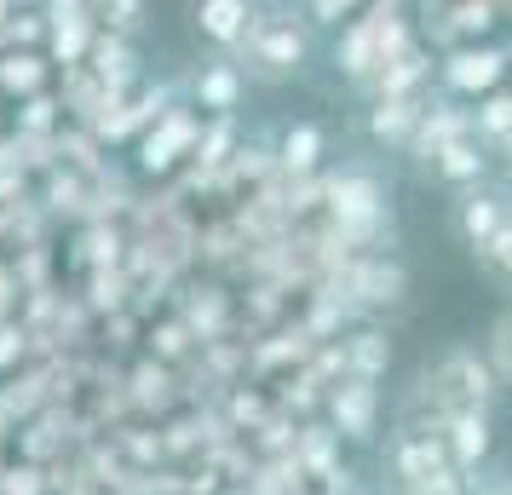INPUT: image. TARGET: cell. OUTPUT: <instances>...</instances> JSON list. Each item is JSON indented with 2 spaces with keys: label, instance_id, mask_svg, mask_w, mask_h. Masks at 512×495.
<instances>
[{
  "label": "cell",
  "instance_id": "cell-40",
  "mask_svg": "<svg viewBox=\"0 0 512 495\" xmlns=\"http://www.w3.org/2000/svg\"><path fill=\"white\" fill-rule=\"evenodd\" d=\"M248 495H305L311 490V478L300 472V461L294 455H282V461H259L254 472H248V484H242Z\"/></svg>",
  "mask_w": 512,
  "mask_h": 495
},
{
  "label": "cell",
  "instance_id": "cell-27",
  "mask_svg": "<svg viewBox=\"0 0 512 495\" xmlns=\"http://www.w3.org/2000/svg\"><path fill=\"white\" fill-rule=\"evenodd\" d=\"M52 81H58V70H52L47 52H24V47L0 52V98L6 104H18L29 93H47Z\"/></svg>",
  "mask_w": 512,
  "mask_h": 495
},
{
  "label": "cell",
  "instance_id": "cell-44",
  "mask_svg": "<svg viewBox=\"0 0 512 495\" xmlns=\"http://www.w3.org/2000/svg\"><path fill=\"white\" fill-rule=\"evenodd\" d=\"M64 127V104H58V93H29L12 104V133H58Z\"/></svg>",
  "mask_w": 512,
  "mask_h": 495
},
{
  "label": "cell",
  "instance_id": "cell-62",
  "mask_svg": "<svg viewBox=\"0 0 512 495\" xmlns=\"http://www.w3.org/2000/svg\"><path fill=\"white\" fill-rule=\"evenodd\" d=\"M501 47H507V64H512V41H501Z\"/></svg>",
  "mask_w": 512,
  "mask_h": 495
},
{
  "label": "cell",
  "instance_id": "cell-13",
  "mask_svg": "<svg viewBox=\"0 0 512 495\" xmlns=\"http://www.w3.org/2000/svg\"><path fill=\"white\" fill-rule=\"evenodd\" d=\"M449 219H455V236H461L466 248H484L489 236L512 219V190L501 185V179L455 190V213H449Z\"/></svg>",
  "mask_w": 512,
  "mask_h": 495
},
{
  "label": "cell",
  "instance_id": "cell-24",
  "mask_svg": "<svg viewBox=\"0 0 512 495\" xmlns=\"http://www.w3.org/2000/svg\"><path fill=\"white\" fill-rule=\"evenodd\" d=\"M248 18H254V0H190V29L213 52H236V41L248 35Z\"/></svg>",
  "mask_w": 512,
  "mask_h": 495
},
{
  "label": "cell",
  "instance_id": "cell-10",
  "mask_svg": "<svg viewBox=\"0 0 512 495\" xmlns=\"http://www.w3.org/2000/svg\"><path fill=\"white\" fill-rule=\"evenodd\" d=\"M455 139H472V104H461V98H449V93H432L415 121V133H409V144H403V156H409L415 173H426L432 156Z\"/></svg>",
  "mask_w": 512,
  "mask_h": 495
},
{
  "label": "cell",
  "instance_id": "cell-50",
  "mask_svg": "<svg viewBox=\"0 0 512 495\" xmlns=\"http://www.w3.org/2000/svg\"><path fill=\"white\" fill-rule=\"evenodd\" d=\"M24 363H29V334H24V323H18V317H0V380L18 375Z\"/></svg>",
  "mask_w": 512,
  "mask_h": 495
},
{
  "label": "cell",
  "instance_id": "cell-9",
  "mask_svg": "<svg viewBox=\"0 0 512 495\" xmlns=\"http://www.w3.org/2000/svg\"><path fill=\"white\" fill-rule=\"evenodd\" d=\"M185 98V81L179 75H162V81H144L139 93H127L121 98V110H116V121H110V133H104V150H133V144L156 127V121L173 110Z\"/></svg>",
  "mask_w": 512,
  "mask_h": 495
},
{
  "label": "cell",
  "instance_id": "cell-1",
  "mask_svg": "<svg viewBox=\"0 0 512 495\" xmlns=\"http://www.w3.org/2000/svg\"><path fill=\"white\" fill-rule=\"evenodd\" d=\"M311 231H317L328 260L397 248V202L380 162L346 156L340 167H323V213L311 219Z\"/></svg>",
  "mask_w": 512,
  "mask_h": 495
},
{
  "label": "cell",
  "instance_id": "cell-5",
  "mask_svg": "<svg viewBox=\"0 0 512 495\" xmlns=\"http://www.w3.org/2000/svg\"><path fill=\"white\" fill-rule=\"evenodd\" d=\"M202 121H208V116H202L190 98H179V104H173V110H167V116L156 121L139 144H133V173H139V179H156V185H162V179H173V173L196 156Z\"/></svg>",
  "mask_w": 512,
  "mask_h": 495
},
{
  "label": "cell",
  "instance_id": "cell-60",
  "mask_svg": "<svg viewBox=\"0 0 512 495\" xmlns=\"http://www.w3.org/2000/svg\"><path fill=\"white\" fill-rule=\"evenodd\" d=\"M12 6H47V0H12Z\"/></svg>",
  "mask_w": 512,
  "mask_h": 495
},
{
  "label": "cell",
  "instance_id": "cell-28",
  "mask_svg": "<svg viewBox=\"0 0 512 495\" xmlns=\"http://www.w3.org/2000/svg\"><path fill=\"white\" fill-rule=\"evenodd\" d=\"M294 461H300V472L317 484V478H328V472L346 461V444H340V432L317 415V421H300V432H294Z\"/></svg>",
  "mask_w": 512,
  "mask_h": 495
},
{
  "label": "cell",
  "instance_id": "cell-17",
  "mask_svg": "<svg viewBox=\"0 0 512 495\" xmlns=\"http://www.w3.org/2000/svg\"><path fill=\"white\" fill-rule=\"evenodd\" d=\"M392 363H397L392 323H351L340 334V369H346V380H386Z\"/></svg>",
  "mask_w": 512,
  "mask_h": 495
},
{
  "label": "cell",
  "instance_id": "cell-39",
  "mask_svg": "<svg viewBox=\"0 0 512 495\" xmlns=\"http://www.w3.org/2000/svg\"><path fill=\"white\" fill-rule=\"evenodd\" d=\"M6 260H12V271H18V288H24V294L64 283V271H58V248H52V242H35V248H12Z\"/></svg>",
  "mask_w": 512,
  "mask_h": 495
},
{
  "label": "cell",
  "instance_id": "cell-36",
  "mask_svg": "<svg viewBox=\"0 0 512 495\" xmlns=\"http://www.w3.org/2000/svg\"><path fill=\"white\" fill-rule=\"evenodd\" d=\"M323 398H328V386L311 380L305 369L271 380V403H277L282 415H294V421H317V415H323Z\"/></svg>",
  "mask_w": 512,
  "mask_h": 495
},
{
  "label": "cell",
  "instance_id": "cell-2",
  "mask_svg": "<svg viewBox=\"0 0 512 495\" xmlns=\"http://www.w3.org/2000/svg\"><path fill=\"white\" fill-rule=\"evenodd\" d=\"M225 58L242 70L248 87H294L317 58V29L305 24L300 0H259L248 35Z\"/></svg>",
  "mask_w": 512,
  "mask_h": 495
},
{
  "label": "cell",
  "instance_id": "cell-23",
  "mask_svg": "<svg viewBox=\"0 0 512 495\" xmlns=\"http://www.w3.org/2000/svg\"><path fill=\"white\" fill-rule=\"evenodd\" d=\"M328 167V127L323 121H282L277 127V173H323Z\"/></svg>",
  "mask_w": 512,
  "mask_h": 495
},
{
  "label": "cell",
  "instance_id": "cell-63",
  "mask_svg": "<svg viewBox=\"0 0 512 495\" xmlns=\"http://www.w3.org/2000/svg\"><path fill=\"white\" fill-rule=\"evenodd\" d=\"M495 6H501V0H495Z\"/></svg>",
  "mask_w": 512,
  "mask_h": 495
},
{
  "label": "cell",
  "instance_id": "cell-15",
  "mask_svg": "<svg viewBox=\"0 0 512 495\" xmlns=\"http://www.w3.org/2000/svg\"><path fill=\"white\" fill-rule=\"evenodd\" d=\"M179 81H185V98L202 110V116H242L248 81H242V70H236L225 52L208 58V64H196V70H185Z\"/></svg>",
  "mask_w": 512,
  "mask_h": 495
},
{
  "label": "cell",
  "instance_id": "cell-61",
  "mask_svg": "<svg viewBox=\"0 0 512 495\" xmlns=\"http://www.w3.org/2000/svg\"><path fill=\"white\" fill-rule=\"evenodd\" d=\"M305 495H328V490H317V484H311V490H305Z\"/></svg>",
  "mask_w": 512,
  "mask_h": 495
},
{
  "label": "cell",
  "instance_id": "cell-19",
  "mask_svg": "<svg viewBox=\"0 0 512 495\" xmlns=\"http://www.w3.org/2000/svg\"><path fill=\"white\" fill-rule=\"evenodd\" d=\"M438 438H443V449H449L455 472H484L489 455H495V415H489V409H461V415L443 421Z\"/></svg>",
  "mask_w": 512,
  "mask_h": 495
},
{
  "label": "cell",
  "instance_id": "cell-7",
  "mask_svg": "<svg viewBox=\"0 0 512 495\" xmlns=\"http://www.w3.org/2000/svg\"><path fill=\"white\" fill-rule=\"evenodd\" d=\"M507 81H512V64H507L501 41H461V47H449L438 58V93L461 98V104L495 93Z\"/></svg>",
  "mask_w": 512,
  "mask_h": 495
},
{
  "label": "cell",
  "instance_id": "cell-22",
  "mask_svg": "<svg viewBox=\"0 0 512 495\" xmlns=\"http://www.w3.org/2000/svg\"><path fill=\"white\" fill-rule=\"evenodd\" d=\"M426 98H432V93H426ZM426 98H380V104H363V139H369L374 150L403 156V144H409V133H415Z\"/></svg>",
  "mask_w": 512,
  "mask_h": 495
},
{
  "label": "cell",
  "instance_id": "cell-42",
  "mask_svg": "<svg viewBox=\"0 0 512 495\" xmlns=\"http://www.w3.org/2000/svg\"><path fill=\"white\" fill-rule=\"evenodd\" d=\"M58 162L93 179L98 167L110 162V150L98 144V133H87V127H75V121H64V127H58Z\"/></svg>",
  "mask_w": 512,
  "mask_h": 495
},
{
  "label": "cell",
  "instance_id": "cell-29",
  "mask_svg": "<svg viewBox=\"0 0 512 495\" xmlns=\"http://www.w3.org/2000/svg\"><path fill=\"white\" fill-rule=\"evenodd\" d=\"M144 352L156 357V363H173V369H185L190 357L202 352V340L190 334V323L179 311H162V317H150L144 323Z\"/></svg>",
  "mask_w": 512,
  "mask_h": 495
},
{
  "label": "cell",
  "instance_id": "cell-53",
  "mask_svg": "<svg viewBox=\"0 0 512 495\" xmlns=\"http://www.w3.org/2000/svg\"><path fill=\"white\" fill-rule=\"evenodd\" d=\"M495 173H501V185L512 190V133L501 144H495Z\"/></svg>",
  "mask_w": 512,
  "mask_h": 495
},
{
  "label": "cell",
  "instance_id": "cell-11",
  "mask_svg": "<svg viewBox=\"0 0 512 495\" xmlns=\"http://www.w3.org/2000/svg\"><path fill=\"white\" fill-rule=\"evenodd\" d=\"M127 398H133V415L139 421H162L173 409H185V375L173 363H156L150 352L127 357Z\"/></svg>",
  "mask_w": 512,
  "mask_h": 495
},
{
  "label": "cell",
  "instance_id": "cell-8",
  "mask_svg": "<svg viewBox=\"0 0 512 495\" xmlns=\"http://www.w3.org/2000/svg\"><path fill=\"white\" fill-rule=\"evenodd\" d=\"M167 311H179L202 346L208 340H225V334H236V283L213 277V271H190Z\"/></svg>",
  "mask_w": 512,
  "mask_h": 495
},
{
  "label": "cell",
  "instance_id": "cell-6",
  "mask_svg": "<svg viewBox=\"0 0 512 495\" xmlns=\"http://www.w3.org/2000/svg\"><path fill=\"white\" fill-rule=\"evenodd\" d=\"M323 421L340 432L346 449H374L386 432V392L380 380H334L323 398Z\"/></svg>",
  "mask_w": 512,
  "mask_h": 495
},
{
  "label": "cell",
  "instance_id": "cell-4",
  "mask_svg": "<svg viewBox=\"0 0 512 495\" xmlns=\"http://www.w3.org/2000/svg\"><path fill=\"white\" fill-rule=\"evenodd\" d=\"M380 467H386V490L392 495H449L461 490L466 472H455L443 438L432 432H415V426H386L380 438Z\"/></svg>",
  "mask_w": 512,
  "mask_h": 495
},
{
  "label": "cell",
  "instance_id": "cell-43",
  "mask_svg": "<svg viewBox=\"0 0 512 495\" xmlns=\"http://www.w3.org/2000/svg\"><path fill=\"white\" fill-rule=\"evenodd\" d=\"M294 432H300V421L282 415L277 403H271V415L248 432V449H254L259 461H282V455H294Z\"/></svg>",
  "mask_w": 512,
  "mask_h": 495
},
{
  "label": "cell",
  "instance_id": "cell-12",
  "mask_svg": "<svg viewBox=\"0 0 512 495\" xmlns=\"http://www.w3.org/2000/svg\"><path fill=\"white\" fill-rule=\"evenodd\" d=\"M127 260V225L121 219H87V225H70L64 236V254H58V271H70L75 283L98 271V265H121Z\"/></svg>",
  "mask_w": 512,
  "mask_h": 495
},
{
  "label": "cell",
  "instance_id": "cell-54",
  "mask_svg": "<svg viewBox=\"0 0 512 495\" xmlns=\"http://www.w3.org/2000/svg\"><path fill=\"white\" fill-rule=\"evenodd\" d=\"M12 12H18V6H12V0H0V52L12 47V41H6V29H12Z\"/></svg>",
  "mask_w": 512,
  "mask_h": 495
},
{
  "label": "cell",
  "instance_id": "cell-37",
  "mask_svg": "<svg viewBox=\"0 0 512 495\" xmlns=\"http://www.w3.org/2000/svg\"><path fill=\"white\" fill-rule=\"evenodd\" d=\"M236 144H242V116H208L202 121V139H196V156L190 167H225L236 156Z\"/></svg>",
  "mask_w": 512,
  "mask_h": 495
},
{
  "label": "cell",
  "instance_id": "cell-56",
  "mask_svg": "<svg viewBox=\"0 0 512 495\" xmlns=\"http://www.w3.org/2000/svg\"><path fill=\"white\" fill-rule=\"evenodd\" d=\"M351 495H392V490H386V478H380V484H369V478H363V484H357Z\"/></svg>",
  "mask_w": 512,
  "mask_h": 495
},
{
  "label": "cell",
  "instance_id": "cell-26",
  "mask_svg": "<svg viewBox=\"0 0 512 495\" xmlns=\"http://www.w3.org/2000/svg\"><path fill=\"white\" fill-rule=\"evenodd\" d=\"M277 173V127H259V133H242V144H236V156L225 162V179H231L242 196L254 185H265Z\"/></svg>",
  "mask_w": 512,
  "mask_h": 495
},
{
  "label": "cell",
  "instance_id": "cell-58",
  "mask_svg": "<svg viewBox=\"0 0 512 495\" xmlns=\"http://www.w3.org/2000/svg\"><path fill=\"white\" fill-rule=\"evenodd\" d=\"M219 495H248V490H242V484H225V490H219Z\"/></svg>",
  "mask_w": 512,
  "mask_h": 495
},
{
  "label": "cell",
  "instance_id": "cell-20",
  "mask_svg": "<svg viewBox=\"0 0 512 495\" xmlns=\"http://www.w3.org/2000/svg\"><path fill=\"white\" fill-rule=\"evenodd\" d=\"M248 254V236L236 225L231 208H208L202 213V231H196V271H213V277H231Z\"/></svg>",
  "mask_w": 512,
  "mask_h": 495
},
{
  "label": "cell",
  "instance_id": "cell-3",
  "mask_svg": "<svg viewBox=\"0 0 512 495\" xmlns=\"http://www.w3.org/2000/svg\"><path fill=\"white\" fill-rule=\"evenodd\" d=\"M415 18H409V6H386V0H369L351 24L334 29V47H328V64L334 75L346 81L351 93H363L374 75L386 70L392 58L415 47Z\"/></svg>",
  "mask_w": 512,
  "mask_h": 495
},
{
  "label": "cell",
  "instance_id": "cell-32",
  "mask_svg": "<svg viewBox=\"0 0 512 495\" xmlns=\"http://www.w3.org/2000/svg\"><path fill=\"white\" fill-rule=\"evenodd\" d=\"M75 294L87 300L93 317H110V311H127V300H133V277H127V265H98V271H87V277L75 283Z\"/></svg>",
  "mask_w": 512,
  "mask_h": 495
},
{
  "label": "cell",
  "instance_id": "cell-25",
  "mask_svg": "<svg viewBox=\"0 0 512 495\" xmlns=\"http://www.w3.org/2000/svg\"><path fill=\"white\" fill-rule=\"evenodd\" d=\"M35 202L52 213V225H87V173L58 162L35 179Z\"/></svg>",
  "mask_w": 512,
  "mask_h": 495
},
{
  "label": "cell",
  "instance_id": "cell-51",
  "mask_svg": "<svg viewBox=\"0 0 512 495\" xmlns=\"http://www.w3.org/2000/svg\"><path fill=\"white\" fill-rule=\"evenodd\" d=\"M0 495H52V472L12 455V467H6V490Z\"/></svg>",
  "mask_w": 512,
  "mask_h": 495
},
{
  "label": "cell",
  "instance_id": "cell-57",
  "mask_svg": "<svg viewBox=\"0 0 512 495\" xmlns=\"http://www.w3.org/2000/svg\"><path fill=\"white\" fill-rule=\"evenodd\" d=\"M6 110H12V104H6V98H0V133H6V127H12V121H6Z\"/></svg>",
  "mask_w": 512,
  "mask_h": 495
},
{
  "label": "cell",
  "instance_id": "cell-48",
  "mask_svg": "<svg viewBox=\"0 0 512 495\" xmlns=\"http://www.w3.org/2000/svg\"><path fill=\"white\" fill-rule=\"evenodd\" d=\"M47 35H52V24H47V12H41V6H18V12H12V29H6V41H12V47L47 52ZM12 47H6V52H12Z\"/></svg>",
  "mask_w": 512,
  "mask_h": 495
},
{
  "label": "cell",
  "instance_id": "cell-16",
  "mask_svg": "<svg viewBox=\"0 0 512 495\" xmlns=\"http://www.w3.org/2000/svg\"><path fill=\"white\" fill-rule=\"evenodd\" d=\"M87 70L104 81V93H139L144 81H150V70H144V41H127V35H104L98 29V41L93 52H87Z\"/></svg>",
  "mask_w": 512,
  "mask_h": 495
},
{
  "label": "cell",
  "instance_id": "cell-18",
  "mask_svg": "<svg viewBox=\"0 0 512 495\" xmlns=\"http://www.w3.org/2000/svg\"><path fill=\"white\" fill-rule=\"evenodd\" d=\"M432 81H438V52H426L415 41L403 58H392L386 70L374 75L357 98H363V104H380V98H426L432 93Z\"/></svg>",
  "mask_w": 512,
  "mask_h": 495
},
{
  "label": "cell",
  "instance_id": "cell-14",
  "mask_svg": "<svg viewBox=\"0 0 512 495\" xmlns=\"http://www.w3.org/2000/svg\"><path fill=\"white\" fill-rule=\"evenodd\" d=\"M317 346H323V340H311V334L300 329V317H288V323H277L271 334H259L254 346H248V380L271 386V380L294 375Z\"/></svg>",
  "mask_w": 512,
  "mask_h": 495
},
{
  "label": "cell",
  "instance_id": "cell-30",
  "mask_svg": "<svg viewBox=\"0 0 512 495\" xmlns=\"http://www.w3.org/2000/svg\"><path fill=\"white\" fill-rule=\"evenodd\" d=\"M110 444H116V455L127 461L133 472H156V467H167V449H162V432H156V421H121V426H110L104 432Z\"/></svg>",
  "mask_w": 512,
  "mask_h": 495
},
{
  "label": "cell",
  "instance_id": "cell-47",
  "mask_svg": "<svg viewBox=\"0 0 512 495\" xmlns=\"http://www.w3.org/2000/svg\"><path fill=\"white\" fill-rule=\"evenodd\" d=\"M472 260H478V271H484L489 283L512 288V219H507L495 236H489L484 248H472Z\"/></svg>",
  "mask_w": 512,
  "mask_h": 495
},
{
  "label": "cell",
  "instance_id": "cell-33",
  "mask_svg": "<svg viewBox=\"0 0 512 495\" xmlns=\"http://www.w3.org/2000/svg\"><path fill=\"white\" fill-rule=\"evenodd\" d=\"M93 41H98V24L87 18V12H75V18H52V35H47V58H52V70L87 64Z\"/></svg>",
  "mask_w": 512,
  "mask_h": 495
},
{
  "label": "cell",
  "instance_id": "cell-46",
  "mask_svg": "<svg viewBox=\"0 0 512 495\" xmlns=\"http://www.w3.org/2000/svg\"><path fill=\"white\" fill-rule=\"evenodd\" d=\"M12 156L29 179H41L58 167V133H12Z\"/></svg>",
  "mask_w": 512,
  "mask_h": 495
},
{
  "label": "cell",
  "instance_id": "cell-55",
  "mask_svg": "<svg viewBox=\"0 0 512 495\" xmlns=\"http://www.w3.org/2000/svg\"><path fill=\"white\" fill-rule=\"evenodd\" d=\"M489 495H512V467L507 472H489Z\"/></svg>",
  "mask_w": 512,
  "mask_h": 495
},
{
  "label": "cell",
  "instance_id": "cell-38",
  "mask_svg": "<svg viewBox=\"0 0 512 495\" xmlns=\"http://www.w3.org/2000/svg\"><path fill=\"white\" fill-rule=\"evenodd\" d=\"M472 133H478V144H489V150L512 133V81L495 87V93H484V98H472Z\"/></svg>",
  "mask_w": 512,
  "mask_h": 495
},
{
  "label": "cell",
  "instance_id": "cell-52",
  "mask_svg": "<svg viewBox=\"0 0 512 495\" xmlns=\"http://www.w3.org/2000/svg\"><path fill=\"white\" fill-rule=\"evenodd\" d=\"M18 306H24V288H18V271H12V260L0 254V317H18Z\"/></svg>",
  "mask_w": 512,
  "mask_h": 495
},
{
  "label": "cell",
  "instance_id": "cell-45",
  "mask_svg": "<svg viewBox=\"0 0 512 495\" xmlns=\"http://www.w3.org/2000/svg\"><path fill=\"white\" fill-rule=\"evenodd\" d=\"M484 357H489V369H495V380H501V392L512 398V300L495 311V323H489Z\"/></svg>",
  "mask_w": 512,
  "mask_h": 495
},
{
  "label": "cell",
  "instance_id": "cell-59",
  "mask_svg": "<svg viewBox=\"0 0 512 495\" xmlns=\"http://www.w3.org/2000/svg\"><path fill=\"white\" fill-rule=\"evenodd\" d=\"M501 18H507V24H512V0H501Z\"/></svg>",
  "mask_w": 512,
  "mask_h": 495
},
{
  "label": "cell",
  "instance_id": "cell-41",
  "mask_svg": "<svg viewBox=\"0 0 512 495\" xmlns=\"http://www.w3.org/2000/svg\"><path fill=\"white\" fill-rule=\"evenodd\" d=\"M449 24H455V41H495L507 18L495 0H449Z\"/></svg>",
  "mask_w": 512,
  "mask_h": 495
},
{
  "label": "cell",
  "instance_id": "cell-31",
  "mask_svg": "<svg viewBox=\"0 0 512 495\" xmlns=\"http://www.w3.org/2000/svg\"><path fill=\"white\" fill-rule=\"evenodd\" d=\"M213 403H219V415L231 421L236 438H248V432L271 415V386H259V380H236V386H225V392H213Z\"/></svg>",
  "mask_w": 512,
  "mask_h": 495
},
{
  "label": "cell",
  "instance_id": "cell-35",
  "mask_svg": "<svg viewBox=\"0 0 512 495\" xmlns=\"http://www.w3.org/2000/svg\"><path fill=\"white\" fill-rule=\"evenodd\" d=\"M93 346H98L104 357H116V363L139 357V352H144V317H139L133 306H127V311H110V317H98Z\"/></svg>",
  "mask_w": 512,
  "mask_h": 495
},
{
  "label": "cell",
  "instance_id": "cell-21",
  "mask_svg": "<svg viewBox=\"0 0 512 495\" xmlns=\"http://www.w3.org/2000/svg\"><path fill=\"white\" fill-rule=\"evenodd\" d=\"M489 173H495V150H489V144H478V133H472V139L443 144L420 179H432L438 190H449V196H455V190H466V185H484Z\"/></svg>",
  "mask_w": 512,
  "mask_h": 495
},
{
  "label": "cell",
  "instance_id": "cell-49",
  "mask_svg": "<svg viewBox=\"0 0 512 495\" xmlns=\"http://www.w3.org/2000/svg\"><path fill=\"white\" fill-rule=\"evenodd\" d=\"M363 6H369V0H300V12H305L311 29H340V24H351Z\"/></svg>",
  "mask_w": 512,
  "mask_h": 495
},
{
  "label": "cell",
  "instance_id": "cell-34",
  "mask_svg": "<svg viewBox=\"0 0 512 495\" xmlns=\"http://www.w3.org/2000/svg\"><path fill=\"white\" fill-rule=\"evenodd\" d=\"M87 18H93L104 35H127V41H144L156 18H150V0H87Z\"/></svg>",
  "mask_w": 512,
  "mask_h": 495
}]
</instances>
